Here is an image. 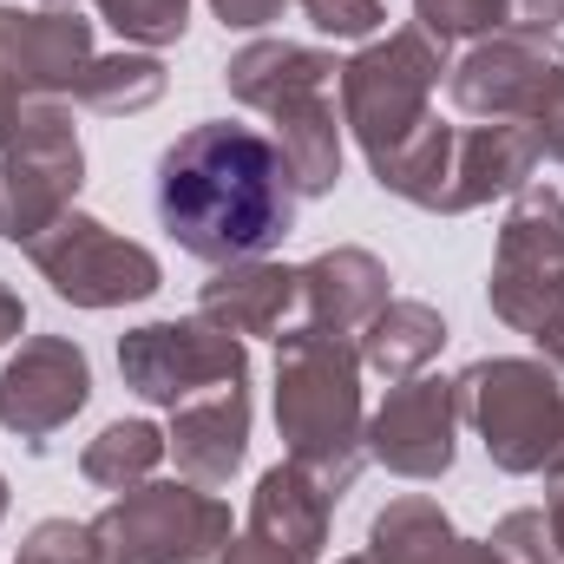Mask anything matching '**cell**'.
<instances>
[{
    "label": "cell",
    "mask_w": 564,
    "mask_h": 564,
    "mask_svg": "<svg viewBox=\"0 0 564 564\" xmlns=\"http://www.w3.org/2000/svg\"><path fill=\"white\" fill-rule=\"evenodd\" d=\"M295 204L302 191L289 177L276 139L257 126H230V119H204L177 132L164 144L158 184H151L158 230L210 270L270 257L295 230Z\"/></svg>",
    "instance_id": "cell-1"
},
{
    "label": "cell",
    "mask_w": 564,
    "mask_h": 564,
    "mask_svg": "<svg viewBox=\"0 0 564 564\" xmlns=\"http://www.w3.org/2000/svg\"><path fill=\"white\" fill-rule=\"evenodd\" d=\"M276 433L289 459L341 499L368 459V408H361V348L355 335L328 328H282L276 335Z\"/></svg>",
    "instance_id": "cell-2"
},
{
    "label": "cell",
    "mask_w": 564,
    "mask_h": 564,
    "mask_svg": "<svg viewBox=\"0 0 564 564\" xmlns=\"http://www.w3.org/2000/svg\"><path fill=\"white\" fill-rule=\"evenodd\" d=\"M335 79H341L335 53L302 40H250L224 66L230 99L270 119V139L289 158V177L302 197H328L341 184V119L328 99Z\"/></svg>",
    "instance_id": "cell-3"
},
{
    "label": "cell",
    "mask_w": 564,
    "mask_h": 564,
    "mask_svg": "<svg viewBox=\"0 0 564 564\" xmlns=\"http://www.w3.org/2000/svg\"><path fill=\"white\" fill-rule=\"evenodd\" d=\"M375 184L414 210L433 217H466L492 197H512L532 184L539 171V144L512 119H486V126H440L426 119L408 144H394L388 158L368 164Z\"/></svg>",
    "instance_id": "cell-4"
},
{
    "label": "cell",
    "mask_w": 564,
    "mask_h": 564,
    "mask_svg": "<svg viewBox=\"0 0 564 564\" xmlns=\"http://www.w3.org/2000/svg\"><path fill=\"white\" fill-rule=\"evenodd\" d=\"M459 421L479 433L486 459L512 479H552L564 466V381L552 361L486 355L453 375Z\"/></svg>",
    "instance_id": "cell-5"
},
{
    "label": "cell",
    "mask_w": 564,
    "mask_h": 564,
    "mask_svg": "<svg viewBox=\"0 0 564 564\" xmlns=\"http://www.w3.org/2000/svg\"><path fill=\"white\" fill-rule=\"evenodd\" d=\"M86 525L106 564H224L237 539L230 506L191 479H144Z\"/></svg>",
    "instance_id": "cell-6"
},
{
    "label": "cell",
    "mask_w": 564,
    "mask_h": 564,
    "mask_svg": "<svg viewBox=\"0 0 564 564\" xmlns=\"http://www.w3.org/2000/svg\"><path fill=\"white\" fill-rule=\"evenodd\" d=\"M446 46L426 40L421 26H394L388 40H368L341 66V126L355 132L361 158H388L433 119V86H440Z\"/></svg>",
    "instance_id": "cell-7"
},
{
    "label": "cell",
    "mask_w": 564,
    "mask_h": 564,
    "mask_svg": "<svg viewBox=\"0 0 564 564\" xmlns=\"http://www.w3.org/2000/svg\"><path fill=\"white\" fill-rule=\"evenodd\" d=\"M86 151L79 126L53 99H26L13 119V139L0 144V243H40L79 197Z\"/></svg>",
    "instance_id": "cell-8"
},
{
    "label": "cell",
    "mask_w": 564,
    "mask_h": 564,
    "mask_svg": "<svg viewBox=\"0 0 564 564\" xmlns=\"http://www.w3.org/2000/svg\"><path fill=\"white\" fill-rule=\"evenodd\" d=\"M486 302L512 335H539L564 308V197L552 184L512 191V210L499 224Z\"/></svg>",
    "instance_id": "cell-9"
},
{
    "label": "cell",
    "mask_w": 564,
    "mask_h": 564,
    "mask_svg": "<svg viewBox=\"0 0 564 564\" xmlns=\"http://www.w3.org/2000/svg\"><path fill=\"white\" fill-rule=\"evenodd\" d=\"M119 375L126 388L151 408H184L197 394L217 388H243L250 381V348L224 328H210L204 315L184 322H144L132 335H119Z\"/></svg>",
    "instance_id": "cell-10"
},
{
    "label": "cell",
    "mask_w": 564,
    "mask_h": 564,
    "mask_svg": "<svg viewBox=\"0 0 564 564\" xmlns=\"http://www.w3.org/2000/svg\"><path fill=\"white\" fill-rule=\"evenodd\" d=\"M26 257L53 282V295L73 308H126V302H144L164 289L158 257L86 210H66L40 243H26Z\"/></svg>",
    "instance_id": "cell-11"
},
{
    "label": "cell",
    "mask_w": 564,
    "mask_h": 564,
    "mask_svg": "<svg viewBox=\"0 0 564 564\" xmlns=\"http://www.w3.org/2000/svg\"><path fill=\"white\" fill-rule=\"evenodd\" d=\"M86 401H93V361L73 335H26L0 368V426L33 453H46L53 433L79 421Z\"/></svg>",
    "instance_id": "cell-12"
},
{
    "label": "cell",
    "mask_w": 564,
    "mask_h": 564,
    "mask_svg": "<svg viewBox=\"0 0 564 564\" xmlns=\"http://www.w3.org/2000/svg\"><path fill=\"white\" fill-rule=\"evenodd\" d=\"M564 66V46L558 33H545V26H499V33H486V40H473V53L446 73V93H453V106L466 112V119H512V126H525V112H532V99L545 93V79Z\"/></svg>",
    "instance_id": "cell-13"
},
{
    "label": "cell",
    "mask_w": 564,
    "mask_h": 564,
    "mask_svg": "<svg viewBox=\"0 0 564 564\" xmlns=\"http://www.w3.org/2000/svg\"><path fill=\"white\" fill-rule=\"evenodd\" d=\"M459 453V388L446 375L394 381L388 401L368 414V459L394 479H446Z\"/></svg>",
    "instance_id": "cell-14"
},
{
    "label": "cell",
    "mask_w": 564,
    "mask_h": 564,
    "mask_svg": "<svg viewBox=\"0 0 564 564\" xmlns=\"http://www.w3.org/2000/svg\"><path fill=\"white\" fill-rule=\"evenodd\" d=\"M328 512H335V499L295 459H282L257 479L243 532L230 539L224 564H315L328 545Z\"/></svg>",
    "instance_id": "cell-15"
},
{
    "label": "cell",
    "mask_w": 564,
    "mask_h": 564,
    "mask_svg": "<svg viewBox=\"0 0 564 564\" xmlns=\"http://www.w3.org/2000/svg\"><path fill=\"white\" fill-rule=\"evenodd\" d=\"M93 66V20L79 7H13L0 0V79L20 99H59Z\"/></svg>",
    "instance_id": "cell-16"
},
{
    "label": "cell",
    "mask_w": 564,
    "mask_h": 564,
    "mask_svg": "<svg viewBox=\"0 0 564 564\" xmlns=\"http://www.w3.org/2000/svg\"><path fill=\"white\" fill-rule=\"evenodd\" d=\"M164 453L177 459V473L191 486H230L243 473V459H250V381L171 408Z\"/></svg>",
    "instance_id": "cell-17"
},
{
    "label": "cell",
    "mask_w": 564,
    "mask_h": 564,
    "mask_svg": "<svg viewBox=\"0 0 564 564\" xmlns=\"http://www.w3.org/2000/svg\"><path fill=\"white\" fill-rule=\"evenodd\" d=\"M302 308V270L270 263V257H243V263H224L217 276L197 289V315L237 341L250 335H282V322Z\"/></svg>",
    "instance_id": "cell-18"
},
{
    "label": "cell",
    "mask_w": 564,
    "mask_h": 564,
    "mask_svg": "<svg viewBox=\"0 0 564 564\" xmlns=\"http://www.w3.org/2000/svg\"><path fill=\"white\" fill-rule=\"evenodd\" d=\"M388 263L361 243H335L315 263H302V315L308 328L328 335H361L381 308H388Z\"/></svg>",
    "instance_id": "cell-19"
},
{
    "label": "cell",
    "mask_w": 564,
    "mask_h": 564,
    "mask_svg": "<svg viewBox=\"0 0 564 564\" xmlns=\"http://www.w3.org/2000/svg\"><path fill=\"white\" fill-rule=\"evenodd\" d=\"M368 552L381 564H506L492 552V539H459L453 519L440 512V499H426V492H408L375 512Z\"/></svg>",
    "instance_id": "cell-20"
},
{
    "label": "cell",
    "mask_w": 564,
    "mask_h": 564,
    "mask_svg": "<svg viewBox=\"0 0 564 564\" xmlns=\"http://www.w3.org/2000/svg\"><path fill=\"white\" fill-rule=\"evenodd\" d=\"M355 348H361V368L381 375L388 388H394V381H414V375H426V361L446 348V315H440L433 302L394 295V302L361 328Z\"/></svg>",
    "instance_id": "cell-21"
},
{
    "label": "cell",
    "mask_w": 564,
    "mask_h": 564,
    "mask_svg": "<svg viewBox=\"0 0 564 564\" xmlns=\"http://www.w3.org/2000/svg\"><path fill=\"white\" fill-rule=\"evenodd\" d=\"M73 99L99 119H132L164 99V66H158V53H93Z\"/></svg>",
    "instance_id": "cell-22"
},
{
    "label": "cell",
    "mask_w": 564,
    "mask_h": 564,
    "mask_svg": "<svg viewBox=\"0 0 564 564\" xmlns=\"http://www.w3.org/2000/svg\"><path fill=\"white\" fill-rule=\"evenodd\" d=\"M158 459H164V433L151 421H112L99 426V440H86V453H79V473L99 486V492H132L144 486L151 473H158Z\"/></svg>",
    "instance_id": "cell-23"
},
{
    "label": "cell",
    "mask_w": 564,
    "mask_h": 564,
    "mask_svg": "<svg viewBox=\"0 0 564 564\" xmlns=\"http://www.w3.org/2000/svg\"><path fill=\"white\" fill-rule=\"evenodd\" d=\"M99 20L139 46V53H158V46H177L184 26H191V0H99Z\"/></svg>",
    "instance_id": "cell-24"
},
{
    "label": "cell",
    "mask_w": 564,
    "mask_h": 564,
    "mask_svg": "<svg viewBox=\"0 0 564 564\" xmlns=\"http://www.w3.org/2000/svg\"><path fill=\"white\" fill-rule=\"evenodd\" d=\"M414 26L426 40H440V46L486 40L499 26H512V0H414Z\"/></svg>",
    "instance_id": "cell-25"
},
{
    "label": "cell",
    "mask_w": 564,
    "mask_h": 564,
    "mask_svg": "<svg viewBox=\"0 0 564 564\" xmlns=\"http://www.w3.org/2000/svg\"><path fill=\"white\" fill-rule=\"evenodd\" d=\"M13 564H106L93 525H73V519H40L26 532V545L13 552Z\"/></svg>",
    "instance_id": "cell-26"
},
{
    "label": "cell",
    "mask_w": 564,
    "mask_h": 564,
    "mask_svg": "<svg viewBox=\"0 0 564 564\" xmlns=\"http://www.w3.org/2000/svg\"><path fill=\"white\" fill-rule=\"evenodd\" d=\"M492 552H499L506 564H558V558H564L539 506H525V512H506V519L492 525Z\"/></svg>",
    "instance_id": "cell-27"
},
{
    "label": "cell",
    "mask_w": 564,
    "mask_h": 564,
    "mask_svg": "<svg viewBox=\"0 0 564 564\" xmlns=\"http://www.w3.org/2000/svg\"><path fill=\"white\" fill-rule=\"evenodd\" d=\"M302 20L322 40H375L388 26V7L381 0H302Z\"/></svg>",
    "instance_id": "cell-28"
},
{
    "label": "cell",
    "mask_w": 564,
    "mask_h": 564,
    "mask_svg": "<svg viewBox=\"0 0 564 564\" xmlns=\"http://www.w3.org/2000/svg\"><path fill=\"white\" fill-rule=\"evenodd\" d=\"M525 132H532V144H539V158L564 164V66L545 79V93L532 99V112H525Z\"/></svg>",
    "instance_id": "cell-29"
},
{
    "label": "cell",
    "mask_w": 564,
    "mask_h": 564,
    "mask_svg": "<svg viewBox=\"0 0 564 564\" xmlns=\"http://www.w3.org/2000/svg\"><path fill=\"white\" fill-rule=\"evenodd\" d=\"M282 7H289V0H210V13H217L224 26H237V33H257V26L282 20Z\"/></svg>",
    "instance_id": "cell-30"
},
{
    "label": "cell",
    "mask_w": 564,
    "mask_h": 564,
    "mask_svg": "<svg viewBox=\"0 0 564 564\" xmlns=\"http://www.w3.org/2000/svg\"><path fill=\"white\" fill-rule=\"evenodd\" d=\"M564 20V0H512V26H545V33H558Z\"/></svg>",
    "instance_id": "cell-31"
},
{
    "label": "cell",
    "mask_w": 564,
    "mask_h": 564,
    "mask_svg": "<svg viewBox=\"0 0 564 564\" xmlns=\"http://www.w3.org/2000/svg\"><path fill=\"white\" fill-rule=\"evenodd\" d=\"M20 328H26V302H20V295L0 282V341H13Z\"/></svg>",
    "instance_id": "cell-32"
},
{
    "label": "cell",
    "mask_w": 564,
    "mask_h": 564,
    "mask_svg": "<svg viewBox=\"0 0 564 564\" xmlns=\"http://www.w3.org/2000/svg\"><path fill=\"white\" fill-rule=\"evenodd\" d=\"M532 341L545 348V361H552V368L564 375V308L552 315V322H545V328H539V335H532Z\"/></svg>",
    "instance_id": "cell-33"
},
{
    "label": "cell",
    "mask_w": 564,
    "mask_h": 564,
    "mask_svg": "<svg viewBox=\"0 0 564 564\" xmlns=\"http://www.w3.org/2000/svg\"><path fill=\"white\" fill-rule=\"evenodd\" d=\"M545 525H552V539H558V552H564V466L552 473V499H545Z\"/></svg>",
    "instance_id": "cell-34"
},
{
    "label": "cell",
    "mask_w": 564,
    "mask_h": 564,
    "mask_svg": "<svg viewBox=\"0 0 564 564\" xmlns=\"http://www.w3.org/2000/svg\"><path fill=\"white\" fill-rule=\"evenodd\" d=\"M335 564H381L375 552H355V558H335Z\"/></svg>",
    "instance_id": "cell-35"
},
{
    "label": "cell",
    "mask_w": 564,
    "mask_h": 564,
    "mask_svg": "<svg viewBox=\"0 0 564 564\" xmlns=\"http://www.w3.org/2000/svg\"><path fill=\"white\" fill-rule=\"evenodd\" d=\"M0 519H7V479H0Z\"/></svg>",
    "instance_id": "cell-36"
},
{
    "label": "cell",
    "mask_w": 564,
    "mask_h": 564,
    "mask_svg": "<svg viewBox=\"0 0 564 564\" xmlns=\"http://www.w3.org/2000/svg\"><path fill=\"white\" fill-rule=\"evenodd\" d=\"M46 7H79V0H46Z\"/></svg>",
    "instance_id": "cell-37"
}]
</instances>
